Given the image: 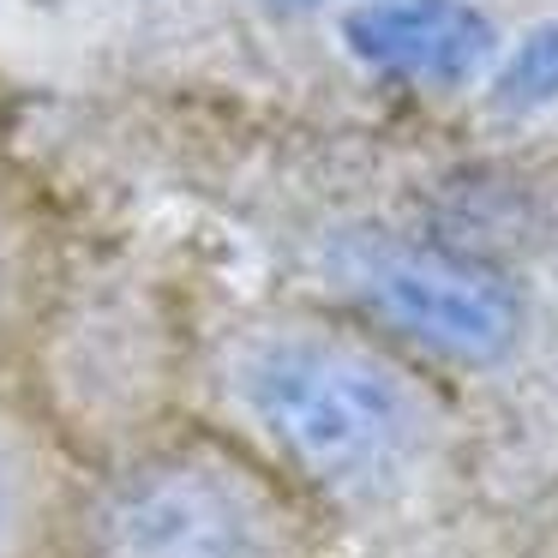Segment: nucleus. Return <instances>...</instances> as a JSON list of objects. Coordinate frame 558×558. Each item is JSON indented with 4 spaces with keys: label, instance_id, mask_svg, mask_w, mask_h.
<instances>
[{
    "label": "nucleus",
    "instance_id": "nucleus-1",
    "mask_svg": "<svg viewBox=\"0 0 558 558\" xmlns=\"http://www.w3.org/2000/svg\"><path fill=\"white\" fill-rule=\"evenodd\" d=\"M229 390L289 469L354 505L402 493L438 445L433 397L397 361L325 330L246 337Z\"/></svg>",
    "mask_w": 558,
    "mask_h": 558
},
{
    "label": "nucleus",
    "instance_id": "nucleus-2",
    "mask_svg": "<svg viewBox=\"0 0 558 558\" xmlns=\"http://www.w3.org/2000/svg\"><path fill=\"white\" fill-rule=\"evenodd\" d=\"M78 558H294L282 498L217 445L126 457L78 517Z\"/></svg>",
    "mask_w": 558,
    "mask_h": 558
},
{
    "label": "nucleus",
    "instance_id": "nucleus-3",
    "mask_svg": "<svg viewBox=\"0 0 558 558\" xmlns=\"http://www.w3.org/2000/svg\"><path fill=\"white\" fill-rule=\"evenodd\" d=\"M330 277L378 313L390 330L462 366H493L522 330V306L498 270L445 246H421L385 229H354L330 241Z\"/></svg>",
    "mask_w": 558,
    "mask_h": 558
},
{
    "label": "nucleus",
    "instance_id": "nucleus-4",
    "mask_svg": "<svg viewBox=\"0 0 558 558\" xmlns=\"http://www.w3.org/2000/svg\"><path fill=\"white\" fill-rule=\"evenodd\" d=\"M342 43L354 61L390 78L457 90L493 61V19L469 0H361L342 13Z\"/></svg>",
    "mask_w": 558,
    "mask_h": 558
},
{
    "label": "nucleus",
    "instance_id": "nucleus-5",
    "mask_svg": "<svg viewBox=\"0 0 558 558\" xmlns=\"http://www.w3.org/2000/svg\"><path fill=\"white\" fill-rule=\"evenodd\" d=\"M553 102H558V25H541L498 66L493 109L498 114H534V109H553Z\"/></svg>",
    "mask_w": 558,
    "mask_h": 558
},
{
    "label": "nucleus",
    "instance_id": "nucleus-6",
    "mask_svg": "<svg viewBox=\"0 0 558 558\" xmlns=\"http://www.w3.org/2000/svg\"><path fill=\"white\" fill-rule=\"evenodd\" d=\"M31 505H37V481H31V457L7 426H0V558L25 553L31 534Z\"/></svg>",
    "mask_w": 558,
    "mask_h": 558
},
{
    "label": "nucleus",
    "instance_id": "nucleus-7",
    "mask_svg": "<svg viewBox=\"0 0 558 558\" xmlns=\"http://www.w3.org/2000/svg\"><path fill=\"white\" fill-rule=\"evenodd\" d=\"M282 7H313V0H282Z\"/></svg>",
    "mask_w": 558,
    "mask_h": 558
}]
</instances>
